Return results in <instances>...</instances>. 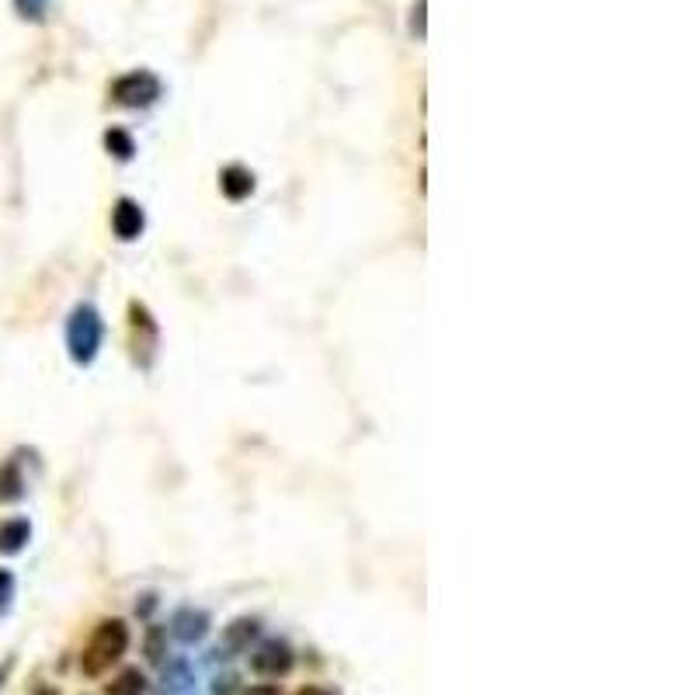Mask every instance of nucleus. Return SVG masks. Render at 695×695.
<instances>
[{
    "instance_id": "dca6fc26",
    "label": "nucleus",
    "mask_w": 695,
    "mask_h": 695,
    "mask_svg": "<svg viewBox=\"0 0 695 695\" xmlns=\"http://www.w3.org/2000/svg\"><path fill=\"white\" fill-rule=\"evenodd\" d=\"M233 689H237V678L233 675L216 678V695H233Z\"/></svg>"
},
{
    "instance_id": "1a4fd4ad",
    "label": "nucleus",
    "mask_w": 695,
    "mask_h": 695,
    "mask_svg": "<svg viewBox=\"0 0 695 695\" xmlns=\"http://www.w3.org/2000/svg\"><path fill=\"white\" fill-rule=\"evenodd\" d=\"M28 536H32V525L25 522V518H11V522L0 525V553L4 556H14L25 550Z\"/></svg>"
},
{
    "instance_id": "aec40b11",
    "label": "nucleus",
    "mask_w": 695,
    "mask_h": 695,
    "mask_svg": "<svg viewBox=\"0 0 695 695\" xmlns=\"http://www.w3.org/2000/svg\"><path fill=\"white\" fill-rule=\"evenodd\" d=\"M35 695H60V692L49 689V685H39V689H35Z\"/></svg>"
},
{
    "instance_id": "a211bd4d",
    "label": "nucleus",
    "mask_w": 695,
    "mask_h": 695,
    "mask_svg": "<svg viewBox=\"0 0 695 695\" xmlns=\"http://www.w3.org/2000/svg\"><path fill=\"white\" fill-rule=\"evenodd\" d=\"M11 664H14V661H4V664H0V685H4L7 675H11Z\"/></svg>"
},
{
    "instance_id": "f03ea898",
    "label": "nucleus",
    "mask_w": 695,
    "mask_h": 695,
    "mask_svg": "<svg viewBox=\"0 0 695 695\" xmlns=\"http://www.w3.org/2000/svg\"><path fill=\"white\" fill-rule=\"evenodd\" d=\"M101 338H105V324H101V313L94 306H77L70 313V324H67V348H70V358L77 365H87L94 362L101 348Z\"/></svg>"
},
{
    "instance_id": "2eb2a0df",
    "label": "nucleus",
    "mask_w": 695,
    "mask_h": 695,
    "mask_svg": "<svg viewBox=\"0 0 695 695\" xmlns=\"http://www.w3.org/2000/svg\"><path fill=\"white\" fill-rule=\"evenodd\" d=\"M146 657H150V661H164V647H160V629H150V640H146Z\"/></svg>"
},
{
    "instance_id": "ddd939ff",
    "label": "nucleus",
    "mask_w": 695,
    "mask_h": 695,
    "mask_svg": "<svg viewBox=\"0 0 695 695\" xmlns=\"http://www.w3.org/2000/svg\"><path fill=\"white\" fill-rule=\"evenodd\" d=\"M21 11V18H32V21H42V14H46V0H14Z\"/></svg>"
},
{
    "instance_id": "6ab92c4d",
    "label": "nucleus",
    "mask_w": 695,
    "mask_h": 695,
    "mask_svg": "<svg viewBox=\"0 0 695 695\" xmlns=\"http://www.w3.org/2000/svg\"><path fill=\"white\" fill-rule=\"evenodd\" d=\"M247 695H278V689H272V685H268V689H254V692H247Z\"/></svg>"
},
{
    "instance_id": "9d476101",
    "label": "nucleus",
    "mask_w": 695,
    "mask_h": 695,
    "mask_svg": "<svg viewBox=\"0 0 695 695\" xmlns=\"http://www.w3.org/2000/svg\"><path fill=\"white\" fill-rule=\"evenodd\" d=\"M105 695H146V675L139 668H126L108 682Z\"/></svg>"
},
{
    "instance_id": "4468645a",
    "label": "nucleus",
    "mask_w": 695,
    "mask_h": 695,
    "mask_svg": "<svg viewBox=\"0 0 695 695\" xmlns=\"http://www.w3.org/2000/svg\"><path fill=\"white\" fill-rule=\"evenodd\" d=\"M11 598H14V574L11 570H0V612L11 605Z\"/></svg>"
},
{
    "instance_id": "0eeeda50",
    "label": "nucleus",
    "mask_w": 695,
    "mask_h": 695,
    "mask_svg": "<svg viewBox=\"0 0 695 695\" xmlns=\"http://www.w3.org/2000/svg\"><path fill=\"white\" fill-rule=\"evenodd\" d=\"M143 209L136 206L133 199H119L112 209V230L119 240H136L139 233H143Z\"/></svg>"
},
{
    "instance_id": "f257e3e1",
    "label": "nucleus",
    "mask_w": 695,
    "mask_h": 695,
    "mask_svg": "<svg viewBox=\"0 0 695 695\" xmlns=\"http://www.w3.org/2000/svg\"><path fill=\"white\" fill-rule=\"evenodd\" d=\"M129 650V626L122 619H105L87 640L84 654H80V671L87 678H101L112 664H119Z\"/></svg>"
},
{
    "instance_id": "423d86ee",
    "label": "nucleus",
    "mask_w": 695,
    "mask_h": 695,
    "mask_svg": "<svg viewBox=\"0 0 695 695\" xmlns=\"http://www.w3.org/2000/svg\"><path fill=\"white\" fill-rule=\"evenodd\" d=\"M209 612H202V609H181V612H174V619H171V636L174 640H181V643H199L202 636L209 633Z\"/></svg>"
},
{
    "instance_id": "f3484780",
    "label": "nucleus",
    "mask_w": 695,
    "mask_h": 695,
    "mask_svg": "<svg viewBox=\"0 0 695 695\" xmlns=\"http://www.w3.org/2000/svg\"><path fill=\"white\" fill-rule=\"evenodd\" d=\"M296 695H334V692H327V689H320V685H303Z\"/></svg>"
},
{
    "instance_id": "f8f14e48",
    "label": "nucleus",
    "mask_w": 695,
    "mask_h": 695,
    "mask_svg": "<svg viewBox=\"0 0 695 695\" xmlns=\"http://www.w3.org/2000/svg\"><path fill=\"white\" fill-rule=\"evenodd\" d=\"M105 146H108V153H115L119 160H133V153H136V143L126 129H108Z\"/></svg>"
},
{
    "instance_id": "7ed1b4c3",
    "label": "nucleus",
    "mask_w": 695,
    "mask_h": 695,
    "mask_svg": "<svg viewBox=\"0 0 695 695\" xmlns=\"http://www.w3.org/2000/svg\"><path fill=\"white\" fill-rule=\"evenodd\" d=\"M160 94H164V84H160L157 73H150V70H133L112 84V98L119 101L122 108H146V105H153Z\"/></svg>"
},
{
    "instance_id": "6e6552de",
    "label": "nucleus",
    "mask_w": 695,
    "mask_h": 695,
    "mask_svg": "<svg viewBox=\"0 0 695 695\" xmlns=\"http://www.w3.org/2000/svg\"><path fill=\"white\" fill-rule=\"evenodd\" d=\"M219 188H223L226 199L240 202V199H247V195L254 192V174L233 164V167H226V171L219 174Z\"/></svg>"
},
{
    "instance_id": "39448f33",
    "label": "nucleus",
    "mask_w": 695,
    "mask_h": 695,
    "mask_svg": "<svg viewBox=\"0 0 695 695\" xmlns=\"http://www.w3.org/2000/svg\"><path fill=\"white\" fill-rule=\"evenodd\" d=\"M258 633H261L258 619H233V623L223 629V640H219V654H223V657L244 654V650H251V643L258 640Z\"/></svg>"
},
{
    "instance_id": "9b49d317",
    "label": "nucleus",
    "mask_w": 695,
    "mask_h": 695,
    "mask_svg": "<svg viewBox=\"0 0 695 695\" xmlns=\"http://www.w3.org/2000/svg\"><path fill=\"white\" fill-rule=\"evenodd\" d=\"M25 494V480H21V470L14 463L0 466V504H11Z\"/></svg>"
},
{
    "instance_id": "20e7f679",
    "label": "nucleus",
    "mask_w": 695,
    "mask_h": 695,
    "mask_svg": "<svg viewBox=\"0 0 695 695\" xmlns=\"http://www.w3.org/2000/svg\"><path fill=\"white\" fill-rule=\"evenodd\" d=\"M296 664V654L285 640H265L251 654V671L261 678H285Z\"/></svg>"
}]
</instances>
